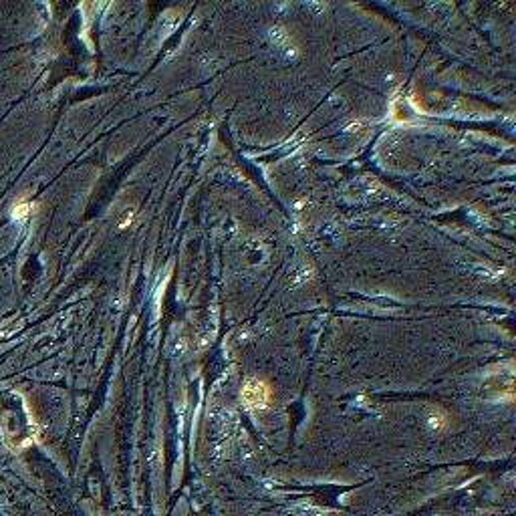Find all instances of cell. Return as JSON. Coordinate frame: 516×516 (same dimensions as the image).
Masks as SVG:
<instances>
[{"label": "cell", "mask_w": 516, "mask_h": 516, "mask_svg": "<svg viewBox=\"0 0 516 516\" xmlns=\"http://www.w3.org/2000/svg\"><path fill=\"white\" fill-rule=\"evenodd\" d=\"M242 399L250 407H266L271 401V387L260 379H250L242 387Z\"/></svg>", "instance_id": "obj_1"}]
</instances>
